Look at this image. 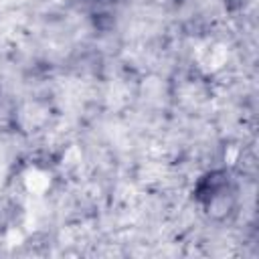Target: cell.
<instances>
[{
    "mask_svg": "<svg viewBox=\"0 0 259 259\" xmlns=\"http://www.w3.org/2000/svg\"><path fill=\"white\" fill-rule=\"evenodd\" d=\"M204 210L212 214H227L237 202V186L227 172L206 174L196 190Z\"/></svg>",
    "mask_w": 259,
    "mask_h": 259,
    "instance_id": "1",
    "label": "cell"
}]
</instances>
